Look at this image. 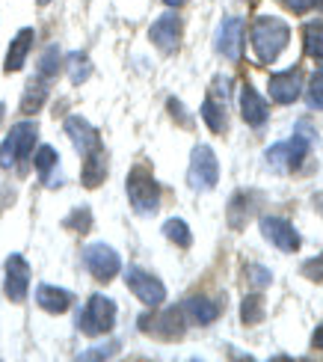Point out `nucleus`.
I'll use <instances>...</instances> for the list:
<instances>
[{"instance_id": "e433bc0d", "label": "nucleus", "mask_w": 323, "mask_h": 362, "mask_svg": "<svg viewBox=\"0 0 323 362\" xmlns=\"http://www.w3.org/2000/svg\"><path fill=\"white\" fill-rule=\"evenodd\" d=\"M312 344H315L317 351H323V327H317V329H315V336H312Z\"/></svg>"}, {"instance_id": "72a5a7b5", "label": "nucleus", "mask_w": 323, "mask_h": 362, "mask_svg": "<svg viewBox=\"0 0 323 362\" xmlns=\"http://www.w3.org/2000/svg\"><path fill=\"white\" fill-rule=\"evenodd\" d=\"M166 107H169V113H172V119H175V122H181L184 128H190V125H193V119L187 116V110H184V104H181L178 98H169V104H166Z\"/></svg>"}, {"instance_id": "6ab92c4d", "label": "nucleus", "mask_w": 323, "mask_h": 362, "mask_svg": "<svg viewBox=\"0 0 323 362\" xmlns=\"http://www.w3.org/2000/svg\"><path fill=\"white\" fill-rule=\"evenodd\" d=\"M33 39H36V33H33V27H24V30H18V36L12 39V45H9V54H6V63H4V71H18L24 63H27V54H30V48H33Z\"/></svg>"}, {"instance_id": "412c9836", "label": "nucleus", "mask_w": 323, "mask_h": 362, "mask_svg": "<svg viewBox=\"0 0 323 362\" xmlns=\"http://www.w3.org/2000/svg\"><path fill=\"white\" fill-rule=\"evenodd\" d=\"M104 178H107V155H104V148H95V152L83 155V170H81L83 187L95 190V187L104 185Z\"/></svg>"}, {"instance_id": "cd10ccee", "label": "nucleus", "mask_w": 323, "mask_h": 362, "mask_svg": "<svg viewBox=\"0 0 323 362\" xmlns=\"http://www.w3.org/2000/svg\"><path fill=\"white\" fill-rule=\"evenodd\" d=\"M57 163H59V155H57V148L54 146H42L39 152H36V170L42 175V181L51 187V173L57 170Z\"/></svg>"}, {"instance_id": "1a4fd4ad", "label": "nucleus", "mask_w": 323, "mask_h": 362, "mask_svg": "<svg viewBox=\"0 0 323 362\" xmlns=\"http://www.w3.org/2000/svg\"><path fill=\"white\" fill-rule=\"evenodd\" d=\"M83 264H86L89 274H92V279H98V282L116 279V274L122 270L119 252L113 247H107V244H89L83 250Z\"/></svg>"}, {"instance_id": "7ed1b4c3", "label": "nucleus", "mask_w": 323, "mask_h": 362, "mask_svg": "<svg viewBox=\"0 0 323 362\" xmlns=\"http://www.w3.org/2000/svg\"><path fill=\"white\" fill-rule=\"evenodd\" d=\"M36 137H39L36 122H27V119H24V122L12 125V131L6 134L4 146H0V167L12 170L18 160H27L30 152H33V146H36Z\"/></svg>"}, {"instance_id": "423d86ee", "label": "nucleus", "mask_w": 323, "mask_h": 362, "mask_svg": "<svg viewBox=\"0 0 323 362\" xmlns=\"http://www.w3.org/2000/svg\"><path fill=\"white\" fill-rule=\"evenodd\" d=\"M140 329L148 336H155L160 341H178L187 333V321H184V309L172 306V309H163L158 315H143L140 318Z\"/></svg>"}, {"instance_id": "f3484780", "label": "nucleus", "mask_w": 323, "mask_h": 362, "mask_svg": "<svg viewBox=\"0 0 323 362\" xmlns=\"http://www.w3.org/2000/svg\"><path fill=\"white\" fill-rule=\"evenodd\" d=\"M240 113H243V122L246 125H252V128H261L267 122V101L261 98L258 93H255V86L252 83H243L240 86Z\"/></svg>"}, {"instance_id": "dca6fc26", "label": "nucleus", "mask_w": 323, "mask_h": 362, "mask_svg": "<svg viewBox=\"0 0 323 362\" xmlns=\"http://www.w3.org/2000/svg\"><path fill=\"white\" fill-rule=\"evenodd\" d=\"M66 134H69L71 146L78 148V155H89V152H95V148H101L98 131L92 128L83 116H69L66 119Z\"/></svg>"}, {"instance_id": "4c0bfd02", "label": "nucleus", "mask_w": 323, "mask_h": 362, "mask_svg": "<svg viewBox=\"0 0 323 362\" xmlns=\"http://www.w3.org/2000/svg\"><path fill=\"white\" fill-rule=\"evenodd\" d=\"M315 205H317V211L323 214V193H317V196H315Z\"/></svg>"}, {"instance_id": "a211bd4d", "label": "nucleus", "mask_w": 323, "mask_h": 362, "mask_svg": "<svg viewBox=\"0 0 323 362\" xmlns=\"http://www.w3.org/2000/svg\"><path fill=\"white\" fill-rule=\"evenodd\" d=\"M36 303L45 312H51V315H63L74 303V297H71V291L57 288V285H39L36 288Z\"/></svg>"}, {"instance_id": "393cba45", "label": "nucleus", "mask_w": 323, "mask_h": 362, "mask_svg": "<svg viewBox=\"0 0 323 362\" xmlns=\"http://www.w3.org/2000/svg\"><path fill=\"white\" fill-rule=\"evenodd\" d=\"M303 42H305V54L317 59V63H323V24H305Z\"/></svg>"}, {"instance_id": "2eb2a0df", "label": "nucleus", "mask_w": 323, "mask_h": 362, "mask_svg": "<svg viewBox=\"0 0 323 362\" xmlns=\"http://www.w3.org/2000/svg\"><path fill=\"white\" fill-rule=\"evenodd\" d=\"M148 39L158 45V48L163 51V54H172V51H178V42H181V18L175 12H166V15H160V18L151 24V30H148Z\"/></svg>"}, {"instance_id": "4be33fe9", "label": "nucleus", "mask_w": 323, "mask_h": 362, "mask_svg": "<svg viewBox=\"0 0 323 362\" xmlns=\"http://www.w3.org/2000/svg\"><path fill=\"white\" fill-rule=\"evenodd\" d=\"M258 199L255 193H235V199L228 202V226L232 229H243L246 223H249V217H252V202Z\"/></svg>"}, {"instance_id": "f8f14e48", "label": "nucleus", "mask_w": 323, "mask_h": 362, "mask_svg": "<svg viewBox=\"0 0 323 362\" xmlns=\"http://www.w3.org/2000/svg\"><path fill=\"white\" fill-rule=\"evenodd\" d=\"M243 18H237V15H228V18H223L220 30H217V42H213V48H217V54H223L225 59H232V63H237V59L243 57Z\"/></svg>"}, {"instance_id": "473e14b6", "label": "nucleus", "mask_w": 323, "mask_h": 362, "mask_svg": "<svg viewBox=\"0 0 323 362\" xmlns=\"http://www.w3.org/2000/svg\"><path fill=\"white\" fill-rule=\"evenodd\" d=\"M300 274H303V279H309V282H323V252L315 255V259H309V262H303Z\"/></svg>"}, {"instance_id": "c85d7f7f", "label": "nucleus", "mask_w": 323, "mask_h": 362, "mask_svg": "<svg viewBox=\"0 0 323 362\" xmlns=\"http://www.w3.org/2000/svg\"><path fill=\"white\" fill-rule=\"evenodd\" d=\"M57 71H59V48H57V45H51V48L42 54L36 74H39V78H45V81H54Z\"/></svg>"}, {"instance_id": "a19ab883", "label": "nucleus", "mask_w": 323, "mask_h": 362, "mask_svg": "<svg viewBox=\"0 0 323 362\" xmlns=\"http://www.w3.org/2000/svg\"><path fill=\"white\" fill-rule=\"evenodd\" d=\"M36 4H39V6H48V4H51V0H36Z\"/></svg>"}, {"instance_id": "9b49d317", "label": "nucleus", "mask_w": 323, "mask_h": 362, "mask_svg": "<svg viewBox=\"0 0 323 362\" xmlns=\"http://www.w3.org/2000/svg\"><path fill=\"white\" fill-rule=\"evenodd\" d=\"M261 235H264L270 244L276 250H282V252H297L303 247V238L300 232L290 226L285 217H261Z\"/></svg>"}, {"instance_id": "a878e982", "label": "nucleus", "mask_w": 323, "mask_h": 362, "mask_svg": "<svg viewBox=\"0 0 323 362\" xmlns=\"http://www.w3.org/2000/svg\"><path fill=\"white\" fill-rule=\"evenodd\" d=\"M163 235L172 240V244H178L181 250H187L193 244V235H190V226L184 223L181 217H172V220H166L163 223Z\"/></svg>"}, {"instance_id": "aec40b11", "label": "nucleus", "mask_w": 323, "mask_h": 362, "mask_svg": "<svg viewBox=\"0 0 323 362\" xmlns=\"http://www.w3.org/2000/svg\"><path fill=\"white\" fill-rule=\"evenodd\" d=\"M181 309H184V315H190L193 324H202V327L213 324L223 315V306L217 303V300H208V297H190Z\"/></svg>"}, {"instance_id": "79ce46f5", "label": "nucleus", "mask_w": 323, "mask_h": 362, "mask_svg": "<svg viewBox=\"0 0 323 362\" xmlns=\"http://www.w3.org/2000/svg\"><path fill=\"white\" fill-rule=\"evenodd\" d=\"M315 6H320V9H323V0H315Z\"/></svg>"}, {"instance_id": "ea45409f", "label": "nucleus", "mask_w": 323, "mask_h": 362, "mask_svg": "<svg viewBox=\"0 0 323 362\" xmlns=\"http://www.w3.org/2000/svg\"><path fill=\"white\" fill-rule=\"evenodd\" d=\"M4 113H6V107H4V101H0V122H4Z\"/></svg>"}, {"instance_id": "bb28decb", "label": "nucleus", "mask_w": 323, "mask_h": 362, "mask_svg": "<svg viewBox=\"0 0 323 362\" xmlns=\"http://www.w3.org/2000/svg\"><path fill=\"white\" fill-rule=\"evenodd\" d=\"M69 78H71V83L74 86H81L89 74H92V63H89V57L83 54V51H74V54H69Z\"/></svg>"}, {"instance_id": "b1692460", "label": "nucleus", "mask_w": 323, "mask_h": 362, "mask_svg": "<svg viewBox=\"0 0 323 362\" xmlns=\"http://www.w3.org/2000/svg\"><path fill=\"white\" fill-rule=\"evenodd\" d=\"M264 297L261 294H246L243 297V303H240V321L246 324V327H255V324H261L264 321Z\"/></svg>"}, {"instance_id": "4468645a", "label": "nucleus", "mask_w": 323, "mask_h": 362, "mask_svg": "<svg viewBox=\"0 0 323 362\" xmlns=\"http://www.w3.org/2000/svg\"><path fill=\"white\" fill-rule=\"evenodd\" d=\"M267 93L273 98V104H294L300 98V69H285V71H276L270 74V83H267Z\"/></svg>"}, {"instance_id": "2f4dec72", "label": "nucleus", "mask_w": 323, "mask_h": 362, "mask_svg": "<svg viewBox=\"0 0 323 362\" xmlns=\"http://www.w3.org/2000/svg\"><path fill=\"white\" fill-rule=\"evenodd\" d=\"M89 226H92V211H89L86 205L74 208L71 214L66 217V229H74V232H89Z\"/></svg>"}, {"instance_id": "c9c22d12", "label": "nucleus", "mask_w": 323, "mask_h": 362, "mask_svg": "<svg viewBox=\"0 0 323 362\" xmlns=\"http://www.w3.org/2000/svg\"><path fill=\"white\" fill-rule=\"evenodd\" d=\"M285 6H288L290 12H297V15H305V12L315 6V0H285Z\"/></svg>"}, {"instance_id": "ddd939ff", "label": "nucleus", "mask_w": 323, "mask_h": 362, "mask_svg": "<svg viewBox=\"0 0 323 362\" xmlns=\"http://www.w3.org/2000/svg\"><path fill=\"white\" fill-rule=\"evenodd\" d=\"M6 297L12 303H24L27 300V288H30V264L21 259L18 252H12L6 259Z\"/></svg>"}, {"instance_id": "c756f323", "label": "nucleus", "mask_w": 323, "mask_h": 362, "mask_svg": "<svg viewBox=\"0 0 323 362\" xmlns=\"http://www.w3.org/2000/svg\"><path fill=\"white\" fill-rule=\"evenodd\" d=\"M243 279L246 282H249L252 285V288H270V285H273V274H270V270L267 267H261V264H246L243 267Z\"/></svg>"}, {"instance_id": "9d476101", "label": "nucleus", "mask_w": 323, "mask_h": 362, "mask_svg": "<svg viewBox=\"0 0 323 362\" xmlns=\"http://www.w3.org/2000/svg\"><path fill=\"white\" fill-rule=\"evenodd\" d=\"M125 282H128V288L131 294L140 300V303H146L148 309H158L163 300H166V288H163V282L158 276H151L146 274L143 267H128V274H125Z\"/></svg>"}, {"instance_id": "0eeeda50", "label": "nucleus", "mask_w": 323, "mask_h": 362, "mask_svg": "<svg viewBox=\"0 0 323 362\" xmlns=\"http://www.w3.org/2000/svg\"><path fill=\"white\" fill-rule=\"evenodd\" d=\"M220 181V163H217V155L213 148L199 143L190 155V170H187V185L193 190H213Z\"/></svg>"}, {"instance_id": "7c9ffc66", "label": "nucleus", "mask_w": 323, "mask_h": 362, "mask_svg": "<svg viewBox=\"0 0 323 362\" xmlns=\"http://www.w3.org/2000/svg\"><path fill=\"white\" fill-rule=\"evenodd\" d=\"M305 98H309V107L312 110H323V69L312 74L309 89H305Z\"/></svg>"}, {"instance_id": "f704fd0d", "label": "nucleus", "mask_w": 323, "mask_h": 362, "mask_svg": "<svg viewBox=\"0 0 323 362\" xmlns=\"http://www.w3.org/2000/svg\"><path fill=\"white\" fill-rule=\"evenodd\" d=\"M116 348H119L116 341H110V344H101V348H92V351L81 354V359H104V356H113V354H116Z\"/></svg>"}, {"instance_id": "39448f33", "label": "nucleus", "mask_w": 323, "mask_h": 362, "mask_svg": "<svg viewBox=\"0 0 323 362\" xmlns=\"http://www.w3.org/2000/svg\"><path fill=\"white\" fill-rule=\"evenodd\" d=\"M309 146H312V137H303L297 131L290 140L285 143H276L267 148V163L273 170H282V173H297L303 167V160L309 158Z\"/></svg>"}, {"instance_id": "6e6552de", "label": "nucleus", "mask_w": 323, "mask_h": 362, "mask_svg": "<svg viewBox=\"0 0 323 362\" xmlns=\"http://www.w3.org/2000/svg\"><path fill=\"white\" fill-rule=\"evenodd\" d=\"M228 86H232V81L228 78H220L213 81L208 98L202 101V119L205 125L213 131V134H223L228 128V119H225V107H228Z\"/></svg>"}, {"instance_id": "58836bf2", "label": "nucleus", "mask_w": 323, "mask_h": 362, "mask_svg": "<svg viewBox=\"0 0 323 362\" xmlns=\"http://www.w3.org/2000/svg\"><path fill=\"white\" fill-rule=\"evenodd\" d=\"M163 4H166V6H184L187 0H163Z\"/></svg>"}, {"instance_id": "f257e3e1", "label": "nucleus", "mask_w": 323, "mask_h": 362, "mask_svg": "<svg viewBox=\"0 0 323 362\" xmlns=\"http://www.w3.org/2000/svg\"><path fill=\"white\" fill-rule=\"evenodd\" d=\"M249 39H252V51L258 57L261 66H270L282 57V51L288 48L290 42V27L285 18H276V15H261V18L252 21L249 30Z\"/></svg>"}, {"instance_id": "20e7f679", "label": "nucleus", "mask_w": 323, "mask_h": 362, "mask_svg": "<svg viewBox=\"0 0 323 362\" xmlns=\"http://www.w3.org/2000/svg\"><path fill=\"white\" fill-rule=\"evenodd\" d=\"M113 324H116V303L104 294H92L89 303L81 312V318H78L81 333L83 336H104L113 329Z\"/></svg>"}, {"instance_id": "5701e85b", "label": "nucleus", "mask_w": 323, "mask_h": 362, "mask_svg": "<svg viewBox=\"0 0 323 362\" xmlns=\"http://www.w3.org/2000/svg\"><path fill=\"white\" fill-rule=\"evenodd\" d=\"M48 83H51V81L39 78V74L27 83L24 98H21V113H39V110H42V104L48 101Z\"/></svg>"}, {"instance_id": "f03ea898", "label": "nucleus", "mask_w": 323, "mask_h": 362, "mask_svg": "<svg viewBox=\"0 0 323 362\" xmlns=\"http://www.w3.org/2000/svg\"><path fill=\"white\" fill-rule=\"evenodd\" d=\"M128 199L136 214H155L160 205V185L148 167H134L128 173Z\"/></svg>"}]
</instances>
